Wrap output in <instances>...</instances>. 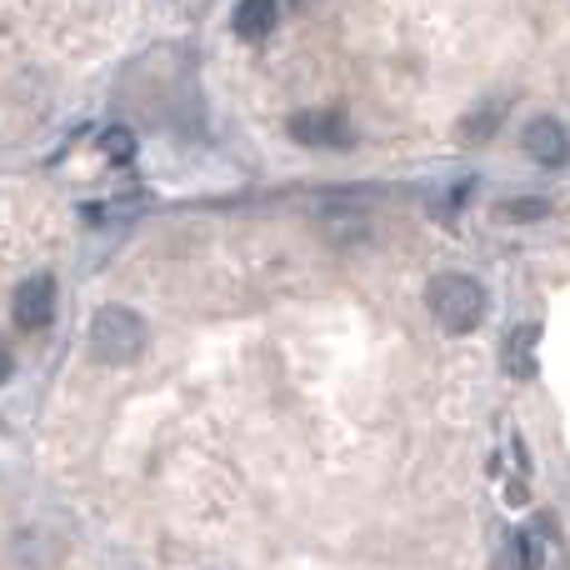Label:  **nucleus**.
<instances>
[{"label": "nucleus", "instance_id": "obj_3", "mask_svg": "<svg viewBox=\"0 0 570 570\" xmlns=\"http://www.w3.org/2000/svg\"><path fill=\"white\" fill-rule=\"evenodd\" d=\"M291 136L311 150H345L355 140V126L345 120V110L321 106V110H301V116H291Z\"/></svg>", "mask_w": 570, "mask_h": 570}, {"label": "nucleus", "instance_id": "obj_9", "mask_svg": "<svg viewBox=\"0 0 570 570\" xmlns=\"http://www.w3.org/2000/svg\"><path fill=\"white\" fill-rule=\"evenodd\" d=\"M100 146H106V156L110 160H120V166H126L130 156H136V136H130V130H106V140H100Z\"/></svg>", "mask_w": 570, "mask_h": 570}, {"label": "nucleus", "instance_id": "obj_10", "mask_svg": "<svg viewBox=\"0 0 570 570\" xmlns=\"http://www.w3.org/2000/svg\"><path fill=\"white\" fill-rule=\"evenodd\" d=\"M501 216L505 220H546L551 216V206H546V200H505Z\"/></svg>", "mask_w": 570, "mask_h": 570}, {"label": "nucleus", "instance_id": "obj_1", "mask_svg": "<svg viewBox=\"0 0 570 570\" xmlns=\"http://www.w3.org/2000/svg\"><path fill=\"white\" fill-rule=\"evenodd\" d=\"M425 305H431V315L451 335H465V331H475V325L485 321V291H481V281L461 276V271H445V276H435L431 285H425Z\"/></svg>", "mask_w": 570, "mask_h": 570}, {"label": "nucleus", "instance_id": "obj_4", "mask_svg": "<svg viewBox=\"0 0 570 570\" xmlns=\"http://www.w3.org/2000/svg\"><path fill=\"white\" fill-rule=\"evenodd\" d=\"M521 146H525V156H531L535 166H546V170H556V166H566L570 160V136H566L561 120H551V116H535L531 126H525Z\"/></svg>", "mask_w": 570, "mask_h": 570}, {"label": "nucleus", "instance_id": "obj_5", "mask_svg": "<svg viewBox=\"0 0 570 570\" xmlns=\"http://www.w3.org/2000/svg\"><path fill=\"white\" fill-rule=\"evenodd\" d=\"M56 321V281L50 276H26L16 291V325L20 331H46Z\"/></svg>", "mask_w": 570, "mask_h": 570}, {"label": "nucleus", "instance_id": "obj_6", "mask_svg": "<svg viewBox=\"0 0 570 570\" xmlns=\"http://www.w3.org/2000/svg\"><path fill=\"white\" fill-rule=\"evenodd\" d=\"M230 26H236L240 40H266L271 26H276V0H240Z\"/></svg>", "mask_w": 570, "mask_h": 570}, {"label": "nucleus", "instance_id": "obj_8", "mask_svg": "<svg viewBox=\"0 0 570 570\" xmlns=\"http://www.w3.org/2000/svg\"><path fill=\"white\" fill-rule=\"evenodd\" d=\"M501 120H505V106H501V100H485V106L475 110V116H465V126H461V130H465V140H491Z\"/></svg>", "mask_w": 570, "mask_h": 570}, {"label": "nucleus", "instance_id": "obj_11", "mask_svg": "<svg viewBox=\"0 0 570 570\" xmlns=\"http://www.w3.org/2000/svg\"><path fill=\"white\" fill-rule=\"evenodd\" d=\"M6 381H10V351L0 345V385H6Z\"/></svg>", "mask_w": 570, "mask_h": 570}, {"label": "nucleus", "instance_id": "obj_2", "mask_svg": "<svg viewBox=\"0 0 570 570\" xmlns=\"http://www.w3.org/2000/svg\"><path fill=\"white\" fill-rule=\"evenodd\" d=\"M90 351L106 365H130L146 351V321L130 305H100L90 321Z\"/></svg>", "mask_w": 570, "mask_h": 570}, {"label": "nucleus", "instance_id": "obj_7", "mask_svg": "<svg viewBox=\"0 0 570 570\" xmlns=\"http://www.w3.org/2000/svg\"><path fill=\"white\" fill-rule=\"evenodd\" d=\"M531 351H535V331L525 325V331H515L511 345H505V371H511V375H535Z\"/></svg>", "mask_w": 570, "mask_h": 570}]
</instances>
